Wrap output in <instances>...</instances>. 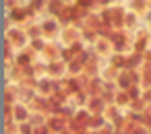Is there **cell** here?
<instances>
[{"label": "cell", "mask_w": 151, "mask_h": 134, "mask_svg": "<svg viewBox=\"0 0 151 134\" xmlns=\"http://www.w3.org/2000/svg\"><path fill=\"white\" fill-rule=\"evenodd\" d=\"M46 126L52 130V134H56V132H60V130L68 128V118H64V115H62V113H58V111L48 113V115H46Z\"/></svg>", "instance_id": "6da1fadb"}, {"label": "cell", "mask_w": 151, "mask_h": 134, "mask_svg": "<svg viewBox=\"0 0 151 134\" xmlns=\"http://www.w3.org/2000/svg\"><path fill=\"white\" fill-rule=\"evenodd\" d=\"M29 107L25 105V103H21V101H17V103H13V120L19 124V122H27V118H29Z\"/></svg>", "instance_id": "7a4b0ae2"}, {"label": "cell", "mask_w": 151, "mask_h": 134, "mask_svg": "<svg viewBox=\"0 0 151 134\" xmlns=\"http://www.w3.org/2000/svg\"><path fill=\"white\" fill-rule=\"evenodd\" d=\"M104 107H106V101H104L101 97H89V99L85 101V109H87L89 113H101Z\"/></svg>", "instance_id": "3957f363"}, {"label": "cell", "mask_w": 151, "mask_h": 134, "mask_svg": "<svg viewBox=\"0 0 151 134\" xmlns=\"http://www.w3.org/2000/svg\"><path fill=\"white\" fill-rule=\"evenodd\" d=\"M19 134H33V126L29 122H19Z\"/></svg>", "instance_id": "277c9868"}, {"label": "cell", "mask_w": 151, "mask_h": 134, "mask_svg": "<svg viewBox=\"0 0 151 134\" xmlns=\"http://www.w3.org/2000/svg\"><path fill=\"white\" fill-rule=\"evenodd\" d=\"M4 132H6V134H19V124H17V122H9V124L4 126Z\"/></svg>", "instance_id": "5b68a950"}, {"label": "cell", "mask_w": 151, "mask_h": 134, "mask_svg": "<svg viewBox=\"0 0 151 134\" xmlns=\"http://www.w3.org/2000/svg\"><path fill=\"white\" fill-rule=\"evenodd\" d=\"M33 134H52V130L46 126V122L44 124H40V126H33Z\"/></svg>", "instance_id": "8992f818"}]
</instances>
